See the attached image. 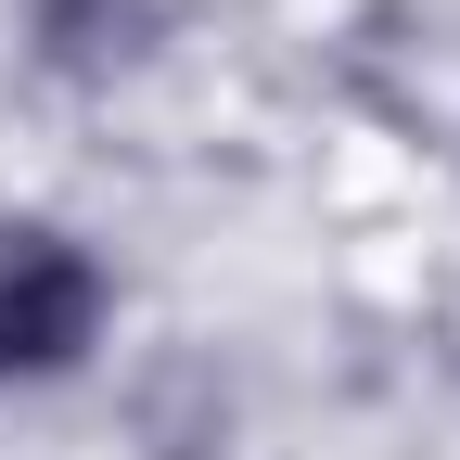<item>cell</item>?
<instances>
[{
  "mask_svg": "<svg viewBox=\"0 0 460 460\" xmlns=\"http://www.w3.org/2000/svg\"><path fill=\"white\" fill-rule=\"evenodd\" d=\"M102 320H115L102 256L77 243L65 217H13V205H0V396L77 371L102 345Z\"/></svg>",
  "mask_w": 460,
  "mask_h": 460,
  "instance_id": "obj_1",
  "label": "cell"
},
{
  "mask_svg": "<svg viewBox=\"0 0 460 460\" xmlns=\"http://www.w3.org/2000/svg\"><path fill=\"white\" fill-rule=\"evenodd\" d=\"M154 26H166V0H26V51L51 77H77V90L128 77L154 51Z\"/></svg>",
  "mask_w": 460,
  "mask_h": 460,
  "instance_id": "obj_2",
  "label": "cell"
}]
</instances>
